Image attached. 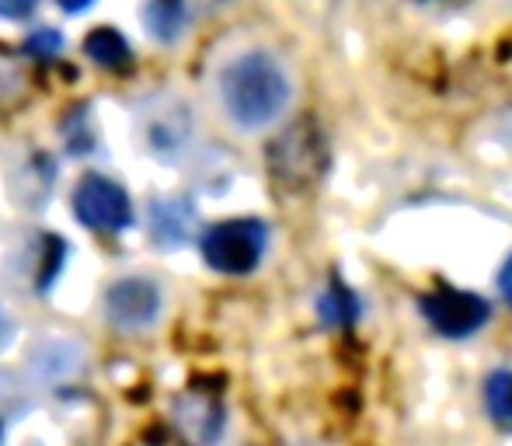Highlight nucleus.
I'll list each match as a JSON object with an SVG mask.
<instances>
[{
	"label": "nucleus",
	"instance_id": "nucleus-19",
	"mask_svg": "<svg viewBox=\"0 0 512 446\" xmlns=\"http://www.w3.org/2000/svg\"><path fill=\"white\" fill-rule=\"evenodd\" d=\"M136 446H171V443H164V440H143V443H136Z\"/></svg>",
	"mask_w": 512,
	"mask_h": 446
},
{
	"label": "nucleus",
	"instance_id": "nucleus-3",
	"mask_svg": "<svg viewBox=\"0 0 512 446\" xmlns=\"http://www.w3.org/2000/svg\"><path fill=\"white\" fill-rule=\"evenodd\" d=\"M269 251V227L255 217L220 220L203 234V258L223 276H248Z\"/></svg>",
	"mask_w": 512,
	"mask_h": 446
},
{
	"label": "nucleus",
	"instance_id": "nucleus-2",
	"mask_svg": "<svg viewBox=\"0 0 512 446\" xmlns=\"http://www.w3.org/2000/svg\"><path fill=\"white\" fill-rule=\"evenodd\" d=\"M265 161H269V175L279 189L293 192V196H304V192L317 189L321 178L328 175V164H331L328 136L321 133V126L314 119H300L293 126H286L269 143Z\"/></svg>",
	"mask_w": 512,
	"mask_h": 446
},
{
	"label": "nucleus",
	"instance_id": "nucleus-6",
	"mask_svg": "<svg viewBox=\"0 0 512 446\" xmlns=\"http://www.w3.org/2000/svg\"><path fill=\"white\" fill-rule=\"evenodd\" d=\"M105 314L122 332L147 328V325H154L157 314H161V290H157V283H150V279H143V276H126L108 286Z\"/></svg>",
	"mask_w": 512,
	"mask_h": 446
},
{
	"label": "nucleus",
	"instance_id": "nucleus-9",
	"mask_svg": "<svg viewBox=\"0 0 512 446\" xmlns=\"http://www.w3.org/2000/svg\"><path fill=\"white\" fill-rule=\"evenodd\" d=\"M143 21L157 42L182 39V32L189 28V0H150Z\"/></svg>",
	"mask_w": 512,
	"mask_h": 446
},
{
	"label": "nucleus",
	"instance_id": "nucleus-12",
	"mask_svg": "<svg viewBox=\"0 0 512 446\" xmlns=\"http://www.w3.org/2000/svg\"><path fill=\"white\" fill-rule=\"evenodd\" d=\"M84 53L91 56V63H98V67H105V70H122L133 60L129 42L122 39V32H115V28H95V32L84 39Z\"/></svg>",
	"mask_w": 512,
	"mask_h": 446
},
{
	"label": "nucleus",
	"instance_id": "nucleus-5",
	"mask_svg": "<svg viewBox=\"0 0 512 446\" xmlns=\"http://www.w3.org/2000/svg\"><path fill=\"white\" fill-rule=\"evenodd\" d=\"M74 213L84 227L105 230V234H119L133 223V203H129L126 189L105 175H88L77 185Z\"/></svg>",
	"mask_w": 512,
	"mask_h": 446
},
{
	"label": "nucleus",
	"instance_id": "nucleus-4",
	"mask_svg": "<svg viewBox=\"0 0 512 446\" xmlns=\"http://www.w3.org/2000/svg\"><path fill=\"white\" fill-rule=\"evenodd\" d=\"M418 311L429 321V328L443 338H471L492 318V304L471 290H457V286H436L418 300Z\"/></svg>",
	"mask_w": 512,
	"mask_h": 446
},
{
	"label": "nucleus",
	"instance_id": "nucleus-1",
	"mask_svg": "<svg viewBox=\"0 0 512 446\" xmlns=\"http://www.w3.org/2000/svg\"><path fill=\"white\" fill-rule=\"evenodd\" d=\"M220 105L227 119L237 129H269L272 122L283 119V112L293 102V81L286 67L265 49H248V53L234 56L227 67L220 70Z\"/></svg>",
	"mask_w": 512,
	"mask_h": 446
},
{
	"label": "nucleus",
	"instance_id": "nucleus-14",
	"mask_svg": "<svg viewBox=\"0 0 512 446\" xmlns=\"http://www.w3.org/2000/svg\"><path fill=\"white\" fill-rule=\"evenodd\" d=\"M21 84H25V77H21V70L14 67V63L7 60L4 53H0V102H4V98H11L14 91L21 88Z\"/></svg>",
	"mask_w": 512,
	"mask_h": 446
},
{
	"label": "nucleus",
	"instance_id": "nucleus-20",
	"mask_svg": "<svg viewBox=\"0 0 512 446\" xmlns=\"http://www.w3.org/2000/svg\"><path fill=\"white\" fill-rule=\"evenodd\" d=\"M206 7H220V4H230V0H203Z\"/></svg>",
	"mask_w": 512,
	"mask_h": 446
},
{
	"label": "nucleus",
	"instance_id": "nucleus-21",
	"mask_svg": "<svg viewBox=\"0 0 512 446\" xmlns=\"http://www.w3.org/2000/svg\"><path fill=\"white\" fill-rule=\"evenodd\" d=\"M0 440H4V426H0Z\"/></svg>",
	"mask_w": 512,
	"mask_h": 446
},
{
	"label": "nucleus",
	"instance_id": "nucleus-16",
	"mask_svg": "<svg viewBox=\"0 0 512 446\" xmlns=\"http://www.w3.org/2000/svg\"><path fill=\"white\" fill-rule=\"evenodd\" d=\"M499 293H502V300L512 307V255L506 258V265H502V272H499Z\"/></svg>",
	"mask_w": 512,
	"mask_h": 446
},
{
	"label": "nucleus",
	"instance_id": "nucleus-11",
	"mask_svg": "<svg viewBox=\"0 0 512 446\" xmlns=\"http://www.w3.org/2000/svg\"><path fill=\"white\" fill-rule=\"evenodd\" d=\"M317 314H321L324 325L331 328H349L359 321V314H363V307H359V297L349 290L345 283H331L328 290L321 293V300H317Z\"/></svg>",
	"mask_w": 512,
	"mask_h": 446
},
{
	"label": "nucleus",
	"instance_id": "nucleus-7",
	"mask_svg": "<svg viewBox=\"0 0 512 446\" xmlns=\"http://www.w3.org/2000/svg\"><path fill=\"white\" fill-rule=\"evenodd\" d=\"M171 422H175L178 436L192 446H213L223 436V426H227V408H223L220 394L213 391H185L182 398L171 408Z\"/></svg>",
	"mask_w": 512,
	"mask_h": 446
},
{
	"label": "nucleus",
	"instance_id": "nucleus-18",
	"mask_svg": "<svg viewBox=\"0 0 512 446\" xmlns=\"http://www.w3.org/2000/svg\"><path fill=\"white\" fill-rule=\"evenodd\" d=\"M7 338H11V321H7V314L0 311V345H4Z\"/></svg>",
	"mask_w": 512,
	"mask_h": 446
},
{
	"label": "nucleus",
	"instance_id": "nucleus-13",
	"mask_svg": "<svg viewBox=\"0 0 512 446\" xmlns=\"http://www.w3.org/2000/svg\"><path fill=\"white\" fill-rule=\"evenodd\" d=\"M485 408L499 429H512V370H495L485 380Z\"/></svg>",
	"mask_w": 512,
	"mask_h": 446
},
{
	"label": "nucleus",
	"instance_id": "nucleus-10",
	"mask_svg": "<svg viewBox=\"0 0 512 446\" xmlns=\"http://www.w3.org/2000/svg\"><path fill=\"white\" fill-rule=\"evenodd\" d=\"M189 136H192V115L185 105H171V109H164L150 122V143H154V150H161V154L182 150L185 143H189Z\"/></svg>",
	"mask_w": 512,
	"mask_h": 446
},
{
	"label": "nucleus",
	"instance_id": "nucleus-17",
	"mask_svg": "<svg viewBox=\"0 0 512 446\" xmlns=\"http://www.w3.org/2000/svg\"><path fill=\"white\" fill-rule=\"evenodd\" d=\"M60 7L67 14H81V11H88V7H91V0H60Z\"/></svg>",
	"mask_w": 512,
	"mask_h": 446
},
{
	"label": "nucleus",
	"instance_id": "nucleus-15",
	"mask_svg": "<svg viewBox=\"0 0 512 446\" xmlns=\"http://www.w3.org/2000/svg\"><path fill=\"white\" fill-rule=\"evenodd\" d=\"M39 0H0V14L4 18H28Z\"/></svg>",
	"mask_w": 512,
	"mask_h": 446
},
{
	"label": "nucleus",
	"instance_id": "nucleus-8",
	"mask_svg": "<svg viewBox=\"0 0 512 446\" xmlns=\"http://www.w3.org/2000/svg\"><path fill=\"white\" fill-rule=\"evenodd\" d=\"M192 223H196V210L185 199H161L150 206V234L164 248H178L189 241Z\"/></svg>",
	"mask_w": 512,
	"mask_h": 446
}]
</instances>
